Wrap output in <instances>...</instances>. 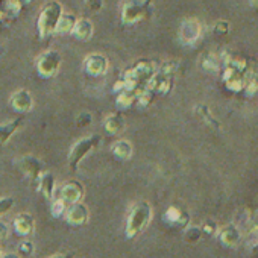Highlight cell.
Returning a JSON list of instances; mask_svg holds the SVG:
<instances>
[{"label": "cell", "instance_id": "31", "mask_svg": "<svg viewBox=\"0 0 258 258\" xmlns=\"http://www.w3.org/2000/svg\"><path fill=\"white\" fill-rule=\"evenodd\" d=\"M201 229H202V234L207 235V237H214V235L217 234V231H219L217 223H216L214 220H207V222L201 226Z\"/></svg>", "mask_w": 258, "mask_h": 258}, {"label": "cell", "instance_id": "30", "mask_svg": "<svg viewBox=\"0 0 258 258\" xmlns=\"http://www.w3.org/2000/svg\"><path fill=\"white\" fill-rule=\"evenodd\" d=\"M246 244H247V247H256L258 246V225H255V226H252L250 229H249V232H247V235H246Z\"/></svg>", "mask_w": 258, "mask_h": 258}, {"label": "cell", "instance_id": "22", "mask_svg": "<svg viewBox=\"0 0 258 258\" xmlns=\"http://www.w3.org/2000/svg\"><path fill=\"white\" fill-rule=\"evenodd\" d=\"M136 99H137L136 90H123L118 93L115 105L118 109H127L129 106H133L136 103Z\"/></svg>", "mask_w": 258, "mask_h": 258}, {"label": "cell", "instance_id": "25", "mask_svg": "<svg viewBox=\"0 0 258 258\" xmlns=\"http://www.w3.org/2000/svg\"><path fill=\"white\" fill-rule=\"evenodd\" d=\"M196 114H199L201 118H202L207 124H210L211 127H214V129H219V127H220V124L217 123L216 118H213L210 109H208L205 105H198V106H196Z\"/></svg>", "mask_w": 258, "mask_h": 258}, {"label": "cell", "instance_id": "34", "mask_svg": "<svg viewBox=\"0 0 258 258\" xmlns=\"http://www.w3.org/2000/svg\"><path fill=\"white\" fill-rule=\"evenodd\" d=\"M14 207V199L11 196H5V198H0V216L8 213L11 208Z\"/></svg>", "mask_w": 258, "mask_h": 258}, {"label": "cell", "instance_id": "13", "mask_svg": "<svg viewBox=\"0 0 258 258\" xmlns=\"http://www.w3.org/2000/svg\"><path fill=\"white\" fill-rule=\"evenodd\" d=\"M10 105L17 112H29L34 106L32 94L28 90H17L10 99Z\"/></svg>", "mask_w": 258, "mask_h": 258}, {"label": "cell", "instance_id": "28", "mask_svg": "<svg viewBox=\"0 0 258 258\" xmlns=\"http://www.w3.org/2000/svg\"><path fill=\"white\" fill-rule=\"evenodd\" d=\"M50 210H52V216H53V217H61V216H64V213H66V210H67V204H66L61 198H59V199H55V201L52 202Z\"/></svg>", "mask_w": 258, "mask_h": 258}, {"label": "cell", "instance_id": "3", "mask_svg": "<svg viewBox=\"0 0 258 258\" xmlns=\"http://www.w3.org/2000/svg\"><path fill=\"white\" fill-rule=\"evenodd\" d=\"M100 142H102V137H100L99 134H93V136H90V137H84V139H81L79 142H76V143L72 146L70 152H69V160H67L69 169H70L72 172H76L78 167H79V164H81V161H82L91 151H94V149L100 145Z\"/></svg>", "mask_w": 258, "mask_h": 258}, {"label": "cell", "instance_id": "21", "mask_svg": "<svg viewBox=\"0 0 258 258\" xmlns=\"http://www.w3.org/2000/svg\"><path fill=\"white\" fill-rule=\"evenodd\" d=\"M76 17L73 14H67V13H62V16L59 17V22L56 25V29H55V34H72L75 25H76Z\"/></svg>", "mask_w": 258, "mask_h": 258}, {"label": "cell", "instance_id": "17", "mask_svg": "<svg viewBox=\"0 0 258 258\" xmlns=\"http://www.w3.org/2000/svg\"><path fill=\"white\" fill-rule=\"evenodd\" d=\"M23 121H25V118L19 117V118L10 120L7 123H0V146L7 145L11 140V137L23 126Z\"/></svg>", "mask_w": 258, "mask_h": 258}, {"label": "cell", "instance_id": "4", "mask_svg": "<svg viewBox=\"0 0 258 258\" xmlns=\"http://www.w3.org/2000/svg\"><path fill=\"white\" fill-rule=\"evenodd\" d=\"M61 53L56 50H46L37 58V72L41 78H53L61 69Z\"/></svg>", "mask_w": 258, "mask_h": 258}, {"label": "cell", "instance_id": "24", "mask_svg": "<svg viewBox=\"0 0 258 258\" xmlns=\"http://www.w3.org/2000/svg\"><path fill=\"white\" fill-rule=\"evenodd\" d=\"M202 237H204V234H202L201 226H191V225H188V226L184 229V240H185L187 243L195 244V243L201 241Z\"/></svg>", "mask_w": 258, "mask_h": 258}, {"label": "cell", "instance_id": "5", "mask_svg": "<svg viewBox=\"0 0 258 258\" xmlns=\"http://www.w3.org/2000/svg\"><path fill=\"white\" fill-rule=\"evenodd\" d=\"M149 13V2L143 0H127L121 8V22L126 25H136L143 20Z\"/></svg>", "mask_w": 258, "mask_h": 258}, {"label": "cell", "instance_id": "1", "mask_svg": "<svg viewBox=\"0 0 258 258\" xmlns=\"http://www.w3.org/2000/svg\"><path fill=\"white\" fill-rule=\"evenodd\" d=\"M152 220V207L148 201H139L133 205L131 211L127 214L124 234L127 240L139 237Z\"/></svg>", "mask_w": 258, "mask_h": 258}, {"label": "cell", "instance_id": "41", "mask_svg": "<svg viewBox=\"0 0 258 258\" xmlns=\"http://www.w3.org/2000/svg\"><path fill=\"white\" fill-rule=\"evenodd\" d=\"M0 256H2V246H0Z\"/></svg>", "mask_w": 258, "mask_h": 258}, {"label": "cell", "instance_id": "2", "mask_svg": "<svg viewBox=\"0 0 258 258\" xmlns=\"http://www.w3.org/2000/svg\"><path fill=\"white\" fill-rule=\"evenodd\" d=\"M61 16H62V5L58 0H49L47 4H44L37 20V28L41 38H47L49 35L55 34Z\"/></svg>", "mask_w": 258, "mask_h": 258}, {"label": "cell", "instance_id": "8", "mask_svg": "<svg viewBox=\"0 0 258 258\" xmlns=\"http://www.w3.org/2000/svg\"><path fill=\"white\" fill-rule=\"evenodd\" d=\"M66 222L72 226H82L88 222L90 217V211L88 207L82 202H75V204H69L66 213H64Z\"/></svg>", "mask_w": 258, "mask_h": 258}, {"label": "cell", "instance_id": "40", "mask_svg": "<svg viewBox=\"0 0 258 258\" xmlns=\"http://www.w3.org/2000/svg\"><path fill=\"white\" fill-rule=\"evenodd\" d=\"M0 20H4V13L2 11H0Z\"/></svg>", "mask_w": 258, "mask_h": 258}, {"label": "cell", "instance_id": "23", "mask_svg": "<svg viewBox=\"0 0 258 258\" xmlns=\"http://www.w3.org/2000/svg\"><path fill=\"white\" fill-rule=\"evenodd\" d=\"M220 58L219 56H216V55H213V53H208V55H205L204 58H202V69L205 70V72H210V73H213V72H217L219 69H220Z\"/></svg>", "mask_w": 258, "mask_h": 258}, {"label": "cell", "instance_id": "6", "mask_svg": "<svg viewBox=\"0 0 258 258\" xmlns=\"http://www.w3.org/2000/svg\"><path fill=\"white\" fill-rule=\"evenodd\" d=\"M16 166L20 169V172L26 178H29V181L32 184H37V181L41 176L43 169H44L41 160H38L34 155H23V157H20L19 160H16Z\"/></svg>", "mask_w": 258, "mask_h": 258}, {"label": "cell", "instance_id": "20", "mask_svg": "<svg viewBox=\"0 0 258 258\" xmlns=\"http://www.w3.org/2000/svg\"><path fill=\"white\" fill-rule=\"evenodd\" d=\"M112 155L120 161H127L133 157V145L127 140H118L112 145Z\"/></svg>", "mask_w": 258, "mask_h": 258}, {"label": "cell", "instance_id": "35", "mask_svg": "<svg viewBox=\"0 0 258 258\" xmlns=\"http://www.w3.org/2000/svg\"><path fill=\"white\" fill-rule=\"evenodd\" d=\"M85 8L91 13H99L103 8V0H85Z\"/></svg>", "mask_w": 258, "mask_h": 258}, {"label": "cell", "instance_id": "9", "mask_svg": "<svg viewBox=\"0 0 258 258\" xmlns=\"http://www.w3.org/2000/svg\"><path fill=\"white\" fill-rule=\"evenodd\" d=\"M85 196V188L84 185L76 181V179H70L67 182L62 184L61 191H59V198L66 202V204H75V202H81Z\"/></svg>", "mask_w": 258, "mask_h": 258}, {"label": "cell", "instance_id": "33", "mask_svg": "<svg viewBox=\"0 0 258 258\" xmlns=\"http://www.w3.org/2000/svg\"><path fill=\"white\" fill-rule=\"evenodd\" d=\"M91 121H93V115L90 112H82V114H79L76 117V121L75 123H76L78 127H87V126L91 124Z\"/></svg>", "mask_w": 258, "mask_h": 258}, {"label": "cell", "instance_id": "18", "mask_svg": "<svg viewBox=\"0 0 258 258\" xmlns=\"http://www.w3.org/2000/svg\"><path fill=\"white\" fill-rule=\"evenodd\" d=\"M103 126H105L106 133H109L112 136H117V134H121L126 129V120L120 112H114V114H109L105 118Z\"/></svg>", "mask_w": 258, "mask_h": 258}, {"label": "cell", "instance_id": "26", "mask_svg": "<svg viewBox=\"0 0 258 258\" xmlns=\"http://www.w3.org/2000/svg\"><path fill=\"white\" fill-rule=\"evenodd\" d=\"M35 252V246L31 240H22L17 246V253L20 256H31Z\"/></svg>", "mask_w": 258, "mask_h": 258}, {"label": "cell", "instance_id": "42", "mask_svg": "<svg viewBox=\"0 0 258 258\" xmlns=\"http://www.w3.org/2000/svg\"><path fill=\"white\" fill-rule=\"evenodd\" d=\"M256 79H258V70H256Z\"/></svg>", "mask_w": 258, "mask_h": 258}, {"label": "cell", "instance_id": "36", "mask_svg": "<svg viewBox=\"0 0 258 258\" xmlns=\"http://www.w3.org/2000/svg\"><path fill=\"white\" fill-rule=\"evenodd\" d=\"M8 232H10L8 225H7L5 222H0V240L7 238V237H8Z\"/></svg>", "mask_w": 258, "mask_h": 258}, {"label": "cell", "instance_id": "27", "mask_svg": "<svg viewBox=\"0 0 258 258\" xmlns=\"http://www.w3.org/2000/svg\"><path fill=\"white\" fill-rule=\"evenodd\" d=\"M178 69H179V62H178V61H167V62H164V64L160 67V73H163V75L172 78L175 73H178Z\"/></svg>", "mask_w": 258, "mask_h": 258}, {"label": "cell", "instance_id": "10", "mask_svg": "<svg viewBox=\"0 0 258 258\" xmlns=\"http://www.w3.org/2000/svg\"><path fill=\"white\" fill-rule=\"evenodd\" d=\"M84 67H85V72L90 75V76H102L108 72L109 69V61L105 55H100V53H91L85 58V62H84Z\"/></svg>", "mask_w": 258, "mask_h": 258}, {"label": "cell", "instance_id": "12", "mask_svg": "<svg viewBox=\"0 0 258 258\" xmlns=\"http://www.w3.org/2000/svg\"><path fill=\"white\" fill-rule=\"evenodd\" d=\"M164 220H166L169 225L175 226V228L185 229V228L190 225L191 217H190V214H188L185 210H182V208H179V207H176V205H170V207L166 210V213H164Z\"/></svg>", "mask_w": 258, "mask_h": 258}, {"label": "cell", "instance_id": "39", "mask_svg": "<svg viewBox=\"0 0 258 258\" xmlns=\"http://www.w3.org/2000/svg\"><path fill=\"white\" fill-rule=\"evenodd\" d=\"M249 5L258 13V0H249Z\"/></svg>", "mask_w": 258, "mask_h": 258}, {"label": "cell", "instance_id": "7", "mask_svg": "<svg viewBox=\"0 0 258 258\" xmlns=\"http://www.w3.org/2000/svg\"><path fill=\"white\" fill-rule=\"evenodd\" d=\"M202 34V26L196 19H187L181 23L179 40L184 46H193L198 43Z\"/></svg>", "mask_w": 258, "mask_h": 258}, {"label": "cell", "instance_id": "16", "mask_svg": "<svg viewBox=\"0 0 258 258\" xmlns=\"http://www.w3.org/2000/svg\"><path fill=\"white\" fill-rule=\"evenodd\" d=\"M148 88L152 93H160V94H167L172 88V78L166 76L160 72H155V75L149 79Z\"/></svg>", "mask_w": 258, "mask_h": 258}, {"label": "cell", "instance_id": "38", "mask_svg": "<svg viewBox=\"0 0 258 258\" xmlns=\"http://www.w3.org/2000/svg\"><path fill=\"white\" fill-rule=\"evenodd\" d=\"M0 258H22L19 253H14V252H10V253H5L4 256H0Z\"/></svg>", "mask_w": 258, "mask_h": 258}, {"label": "cell", "instance_id": "29", "mask_svg": "<svg viewBox=\"0 0 258 258\" xmlns=\"http://www.w3.org/2000/svg\"><path fill=\"white\" fill-rule=\"evenodd\" d=\"M20 11H22L20 0H7L5 2V13H8L10 16L16 17L20 14Z\"/></svg>", "mask_w": 258, "mask_h": 258}, {"label": "cell", "instance_id": "32", "mask_svg": "<svg viewBox=\"0 0 258 258\" xmlns=\"http://www.w3.org/2000/svg\"><path fill=\"white\" fill-rule=\"evenodd\" d=\"M229 22H226V20H219V22H216L214 23V26H213V32L216 34V35H226L228 32H229Z\"/></svg>", "mask_w": 258, "mask_h": 258}, {"label": "cell", "instance_id": "15", "mask_svg": "<svg viewBox=\"0 0 258 258\" xmlns=\"http://www.w3.org/2000/svg\"><path fill=\"white\" fill-rule=\"evenodd\" d=\"M55 188H56V179L55 175L50 172H43L41 176L37 181V190L46 198V199H52L55 195Z\"/></svg>", "mask_w": 258, "mask_h": 258}, {"label": "cell", "instance_id": "37", "mask_svg": "<svg viewBox=\"0 0 258 258\" xmlns=\"http://www.w3.org/2000/svg\"><path fill=\"white\" fill-rule=\"evenodd\" d=\"M49 258H78L75 253H56V255H52Z\"/></svg>", "mask_w": 258, "mask_h": 258}, {"label": "cell", "instance_id": "19", "mask_svg": "<svg viewBox=\"0 0 258 258\" xmlns=\"http://www.w3.org/2000/svg\"><path fill=\"white\" fill-rule=\"evenodd\" d=\"M72 34L81 41H88L94 34V26H93L91 20H88V19H78Z\"/></svg>", "mask_w": 258, "mask_h": 258}, {"label": "cell", "instance_id": "11", "mask_svg": "<svg viewBox=\"0 0 258 258\" xmlns=\"http://www.w3.org/2000/svg\"><path fill=\"white\" fill-rule=\"evenodd\" d=\"M217 238H219V243L226 247V249H234L240 244L241 241V231L238 226L235 225H226L223 226L220 231H217Z\"/></svg>", "mask_w": 258, "mask_h": 258}, {"label": "cell", "instance_id": "14", "mask_svg": "<svg viewBox=\"0 0 258 258\" xmlns=\"http://www.w3.org/2000/svg\"><path fill=\"white\" fill-rule=\"evenodd\" d=\"M13 225H14V231L22 237H29L35 231V219L29 213H19L14 217Z\"/></svg>", "mask_w": 258, "mask_h": 258}, {"label": "cell", "instance_id": "43", "mask_svg": "<svg viewBox=\"0 0 258 258\" xmlns=\"http://www.w3.org/2000/svg\"><path fill=\"white\" fill-rule=\"evenodd\" d=\"M26 2H32V0H26Z\"/></svg>", "mask_w": 258, "mask_h": 258}]
</instances>
